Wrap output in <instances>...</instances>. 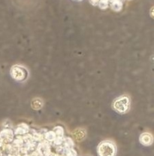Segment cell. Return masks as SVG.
Listing matches in <instances>:
<instances>
[{
    "mask_svg": "<svg viewBox=\"0 0 154 156\" xmlns=\"http://www.w3.org/2000/svg\"><path fill=\"white\" fill-rule=\"evenodd\" d=\"M98 156H115L117 152L116 146L111 141H103L100 143L97 148Z\"/></svg>",
    "mask_w": 154,
    "mask_h": 156,
    "instance_id": "6da1fadb",
    "label": "cell"
},
{
    "mask_svg": "<svg viewBox=\"0 0 154 156\" xmlns=\"http://www.w3.org/2000/svg\"><path fill=\"white\" fill-rule=\"evenodd\" d=\"M129 98L126 96H122L117 98L113 103L114 110L119 113H126L129 109Z\"/></svg>",
    "mask_w": 154,
    "mask_h": 156,
    "instance_id": "7a4b0ae2",
    "label": "cell"
},
{
    "mask_svg": "<svg viewBox=\"0 0 154 156\" xmlns=\"http://www.w3.org/2000/svg\"><path fill=\"white\" fill-rule=\"evenodd\" d=\"M11 76L15 81L23 82L27 78L28 72L23 66L16 65L11 69Z\"/></svg>",
    "mask_w": 154,
    "mask_h": 156,
    "instance_id": "3957f363",
    "label": "cell"
},
{
    "mask_svg": "<svg viewBox=\"0 0 154 156\" xmlns=\"http://www.w3.org/2000/svg\"><path fill=\"white\" fill-rule=\"evenodd\" d=\"M14 133L13 130L9 128H5L0 131V140L3 143H9L14 140Z\"/></svg>",
    "mask_w": 154,
    "mask_h": 156,
    "instance_id": "277c9868",
    "label": "cell"
},
{
    "mask_svg": "<svg viewBox=\"0 0 154 156\" xmlns=\"http://www.w3.org/2000/svg\"><path fill=\"white\" fill-rule=\"evenodd\" d=\"M139 140H140V143L141 144L146 146H150V145L153 143V136H152L150 133H147V132H146V133H142V134L140 136Z\"/></svg>",
    "mask_w": 154,
    "mask_h": 156,
    "instance_id": "5b68a950",
    "label": "cell"
},
{
    "mask_svg": "<svg viewBox=\"0 0 154 156\" xmlns=\"http://www.w3.org/2000/svg\"><path fill=\"white\" fill-rule=\"evenodd\" d=\"M29 131V127L26 123H21L16 127L14 133L17 136H20V135L26 134Z\"/></svg>",
    "mask_w": 154,
    "mask_h": 156,
    "instance_id": "8992f818",
    "label": "cell"
},
{
    "mask_svg": "<svg viewBox=\"0 0 154 156\" xmlns=\"http://www.w3.org/2000/svg\"><path fill=\"white\" fill-rule=\"evenodd\" d=\"M123 2L120 0H116L111 3V8L115 12H120L123 9Z\"/></svg>",
    "mask_w": 154,
    "mask_h": 156,
    "instance_id": "52a82bcc",
    "label": "cell"
},
{
    "mask_svg": "<svg viewBox=\"0 0 154 156\" xmlns=\"http://www.w3.org/2000/svg\"><path fill=\"white\" fill-rule=\"evenodd\" d=\"M44 136V139L46 140L47 142H53L55 138L56 137V134H55V133L53 131V130L47 131Z\"/></svg>",
    "mask_w": 154,
    "mask_h": 156,
    "instance_id": "ba28073f",
    "label": "cell"
},
{
    "mask_svg": "<svg viewBox=\"0 0 154 156\" xmlns=\"http://www.w3.org/2000/svg\"><path fill=\"white\" fill-rule=\"evenodd\" d=\"M63 146L65 149H71V148L74 147V141L70 137H64V140H63Z\"/></svg>",
    "mask_w": 154,
    "mask_h": 156,
    "instance_id": "9c48e42d",
    "label": "cell"
},
{
    "mask_svg": "<svg viewBox=\"0 0 154 156\" xmlns=\"http://www.w3.org/2000/svg\"><path fill=\"white\" fill-rule=\"evenodd\" d=\"M53 131L54 132L55 134H56V136H64L65 134V131H64V128H63L62 126H56L54 128H53Z\"/></svg>",
    "mask_w": 154,
    "mask_h": 156,
    "instance_id": "30bf717a",
    "label": "cell"
},
{
    "mask_svg": "<svg viewBox=\"0 0 154 156\" xmlns=\"http://www.w3.org/2000/svg\"><path fill=\"white\" fill-rule=\"evenodd\" d=\"M108 0H99L98 6L101 9H106L108 7Z\"/></svg>",
    "mask_w": 154,
    "mask_h": 156,
    "instance_id": "8fae6325",
    "label": "cell"
},
{
    "mask_svg": "<svg viewBox=\"0 0 154 156\" xmlns=\"http://www.w3.org/2000/svg\"><path fill=\"white\" fill-rule=\"evenodd\" d=\"M63 140H64V136H56L55 140H53V143L57 146H60L63 145Z\"/></svg>",
    "mask_w": 154,
    "mask_h": 156,
    "instance_id": "7c38bea8",
    "label": "cell"
},
{
    "mask_svg": "<svg viewBox=\"0 0 154 156\" xmlns=\"http://www.w3.org/2000/svg\"><path fill=\"white\" fill-rule=\"evenodd\" d=\"M13 141H14V144H15L16 146H22V145H23V138L20 137V136H18V137H17L16 139H14Z\"/></svg>",
    "mask_w": 154,
    "mask_h": 156,
    "instance_id": "4fadbf2b",
    "label": "cell"
},
{
    "mask_svg": "<svg viewBox=\"0 0 154 156\" xmlns=\"http://www.w3.org/2000/svg\"><path fill=\"white\" fill-rule=\"evenodd\" d=\"M90 2L93 5H97L98 2H99V0H90Z\"/></svg>",
    "mask_w": 154,
    "mask_h": 156,
    "instance_id": "5bb4252c",
    "label": "cell"
}]
</instances>
